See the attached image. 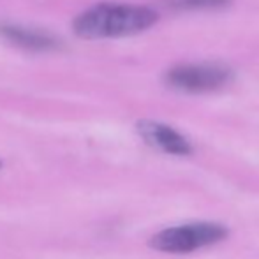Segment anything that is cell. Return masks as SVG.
Segmentation results:
<instances>
[{"label": "cell", "mask_w": 259, "mask_h": 259, "mask_svg": "<svg viewBox=\"0 0 259 259\" xmlns=\"http://www.w3.org/2000/svg\"><path fill=\"white\" fill-rule=\"evenodd\" d=\"M229 4V0H171V6L178 9H217Z\"/></svg>", "instance_id": "obj_6"}, {"label": "cell", "mask_w": 259, "mask_h": 259, "mask_svg": "<svg viewBox=\"0 0 259 259\" xmlns=\"http://www.w3.org/2000/svg\"><path fill=\"white\" fill-rule=\"evenodd\" d=\"M228 236V229L211 222H198V224H185L178 228H169L157 233L152 238L150 245L160 252H191L199 247L213 245Z\"/></svg>", "instance_id": "obj_2"}, {"label": "cell", "mask_w": 259, "mask_h": 259, "mask_svg": "<svg viewBox=\"0 0 259 259\" xmlns=\"http://www.w3.org/2000/svg\"><path fill=\"white\" fill-rule=\"evenodd\" d=\"M154 9L133 4H99L74 20V32L83 39L127 37L148 30L157 23Z\"/></svg>", "instance_id": "obj_1"}, {"label": "cell", "mask_w": 259, "mask_h": 259, "mask_svg": "<svg viewBox=\"0 0 259 259\" xmlns=\"http://www.w3.org/2000/svg\"><path fill=\"white\" fill-rule=\"evenodd\" d=\"M0 35L6 37L14 46L32 52H48L57 48V39L48 32L35 30V28L20 27V25H0Z\"/></svg>", "instance_id": "obj_5"}, {"label": "cell", "mask_w": 259, "mask_h": 259, "mask_svg": "<svg viewBox=\"0 0 259 259\" xmlns=\"http://www.w3.org/2000/svg\"><path fill=\"white\" fill-rule=\"evenodd\" d=\"M229 79H231V71L226 65L215 62L178 65L166 74L167 85L185 94L213 92L222 89Z\"/></svg>", "instance_id": "obj_3"}, {"label": "cell", "mask_w": 259, "mask_h": 259, "mask_svg": "<svg viewBox=\"0 0 259 259\" xmlns=\"http://www.w3.org/2000/svg\"><path fill=\"white\" fill-rule=\"evenodd\" d=\"M138 133L150 147L171 155H189L192 154V147L178 131L169 125L154 122V120H141L138 122Z\"/></svg>", "instance_id": "obj_4"}]
</instances>
